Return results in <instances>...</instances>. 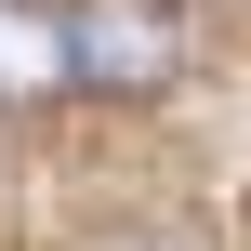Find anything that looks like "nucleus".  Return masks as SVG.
<instances>
[{"label":"nucleus","instance_id":"obj_1","mask_svg":"<svg viewBox=\"0 0 251 251\" xmlns=\"http://www.w3.org/2000/svg\"><path fill=\"white\" fill-rule=\"evenodd\" d=\"M66 26H79V93L185 79V0H66Z\"/></svg>","mask_w":251,"mask_h":251},{"label":"nucleus","instance_id":"obj_2","mask_svg":"<svg viewBox=\"0 0 251 251\" xmlns=\"http://www.w3.org/2000/svg\"><path fill=\"white\" fill-rule=\"evenodd\" d=\"M53 93H79L66 0H0V106H53Z\"/></svg>","mask_w":251,"mask_h":251}]
</instances>
